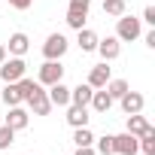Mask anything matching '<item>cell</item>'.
I'll use <instances>...</instances> for the list:
<instances>
[{"instance_id":"9","label":"cell","mask_w":155,"mask_h":155,"mask_svg":"<svg viewBox=\"0 0 155 155\" xmlns=\"http://www.w3.org/2000/svg\"><path fill=\"white\" fill-rule=\"evenodd\" d=\"M94 52H101V58L110 64V61H116L119 58V52H122V46H119V37H107V40H97V49Z\"/></svg>"},{"instance_id":"25","label":"cell","mask_w":155,"mask_h":155,"mask_svg":"<svg viewBox=\"0 0 155 155\" xmlns=\"http://www.w3.org/2000/svg\"><path fill=\"white\" fill-rule=\"evenodd\" d=\"M97 152L101 155H113V134H107V137L97 140Z\"/></svg>"},{"instance_id":"17","label":"cell","mask_w":155,"mask_h":155,"mask_svg":"<svg viewBox=\"0 0 155 155\" xmlns=\"http://www.w3.org/2000/svg\"><path fill=\"white\" fill-rule=\"evenodd\" d=\"M97 40H101V37H97L91 28L76 31V43H79V49H82V52H94V49H97Z\"/></svg>"},{"instance_id":"7","label":"cell","mask_w":155,"mask_h":155,"mask_svg":"<svg viewBox=\"0 0 155 155\" xmlns=\"http://www.w3.org/2000/svg\"><path fill=\"white\" fill-rule=\"evenodd\" d=\"M119 104H122V113L125 116H131V113H143V107H146V97L140 94V91H125L122 97H119Z\"/></svg>"},{"instance_id":"28","label":"cell","mask_w":155,"mask_h":155,"mask_svg":"<svg viewBox=\"0 0 155 155\" xmlns=\"http://www.w3.org/2000/svg\"><path fill=\"white\" fill-rule=\"evenodd\" d=\"M76 155H97L91 146H76Z\"/></svg>"},{"instance_id":"23","label":"cell","mask_w":155,"mask_h":155,"mask_svg":"<svg viewBox=\"0 0 155 155\" xmlns=\"http://www.w3.org/2000/svg\"><path fill=\"white\" fill-rule=\"evenodd\" d=\"M15 85H18V94H21V101H28V97L34 94V88H37L40 82H37V79H28V76H21V79H18Z\"/></svg>"},{"instance_id":"5","label":"cell","mask_w":155,"mask_h":155,"mask_svg":"<svg viewBox=\"0 0 155 155\" xmlns=\"http://www.w3.org/2000/svg\"><path fill=\"white\" fill-rule=\"evenodd\" d=\"M64 79V67H61V61H46L43 67H40V73H37V82L40 85H55V82H61Z\"/></svg>"},{"instance_id":"18","label":"cell","mask_w":155,"mask_h":155,"mask_svg":"<svg viewBox=\"0 0 155 155\" xmlns=\"http://www.w3.org/2000/svg\"><path fill=\"white\" fill-rule=\"evenodd\" d=\"M149 128H152V125H149V122H146V119H143L140 113H131V116H128V134L140 137V134H146Z\"/></svg>"},{"instance_id":"30","label":"cell","mask_w":155,"mask_h":155,"mask_svg":"<svg viewBox=\"0 0 155 155\" xmlns=\"http://www.w3.org/2000/svg\"><path fill=\"white\" fill-rule=\"evenodd\" d=\"M6 61V46H0V64Z\"/></svg>"},{"instance_id":"29","label":"cell","mask_w":155,"mask_h":155,"mask_svg":"<svg viewBox=\"0 0 155 155\" xmlns=\"http://www.w3.org/2000/svg\"><path fill=\"white\" fill-rule=\"evenodd\" d=\"M146 46H149V49H155V31H149V34H146Z\"/></svg>"},{"instance_id":"6","label":"cell","mask_w":155,"mask_h":155,"mask_svg":"<svg viewBox=\"0 0 155 155\" xmlns=\"http://www.w3.org/2000/svg\"><path fill=\"white\" fill-rule=\"evenodd\" d=\"M28 107H31V113H34V116H49L52 101H49V94H46V88H43V85H37V88H34V94L28 97Z\"/></svg>"},{"instance_id":"16","label":"cell","mask_w":155,"mask_h":155,"mask_svg":"<svg viewBox=\"0 0 155 155\" xmlns=\"http://www.w3.org/2000/svg\"><path fill=\"white\" fill-rule=\"evenodd\" d=\"M113 104H116V101L107 94V88H94V94H91V104H88V107H91L94 113H110V107H113Z\"/></svg>"},{"instance_id":"20","label":"cell","mask_w":155,"mask_h":155,"mask_svg":"<svg viewBox=\"0 0 155 155\" xmlns=\"http://www.w3.org/2000/svg\"><path fill=\"white\" fill-rule=\"evenodd\" d=\"M104 88H107V94H110L113 101H119V97H122V94L128 91V82H125V79H110V82H107Z\"/></svg>"},{"instance_id":"15","label":"cell","mask_w":155,"mask_h":155,"mask_svg":"<svg viewBox=\"0 0 155 155\" xmlns=\"http://www.w3.org/2000/svg\"><path fill=\"white\" fill-rule=\"evenodd\" d=\"M67 122L70 128H85L88 125V107H76V104H67Z\"/></svg>"},{"instance_id":"13","label":"cell","mask_w":155,"mask_h":155,"mask_svg":"<svg viewBox=\"0 0 155 155\" xmlns=\"http://www.w3.org/2000/svg\"><path fill=\"white\" fill-rule=\"evenodd\" d=\"M91 94H94V88H91L88 82H79L76 88H70V104H76V107H88V104H91Z\"/></svg>"},{"instance_id":"24","label":"cell","mask_w":155,"mask_h":155,"mask_svg":"<svg viewBox=\"0 0 155 155\" xmlns=\"http://www.w3.org/2000/svg\"><path fill=\"white\" fill-rule=\"evenodd\" d=\"M12 143H15V131H12L9 125H0V152L9 149Z\"/></svg>"},{"instance_id":"27","label":"cell","mask_w":155,"mask_h":155,"mask_svg":"<svg viewBox=\"0 0 155 155\" xmlns=\"http://www.w3.org/2000/svg\"><path fill=\"white\" fill-rule=\"evenodd\" d=\"M31 3H34V0H9V6H12V9H21V12L31 9Z\"/></svg>"},{"instance_id":"26","label":"cell","mask_w":155,"mask_h":155,"mask_svg":"<svg viewBox=\"0 0 155 155\" xmlns=\"http://www.w3.org/2000/svg\"><path fill=\"white\" fill-rule=\"evenodd\" d=\"M140 21H146V25H152V28H155V6H146V9H143V18H140Z\"/></svg>"},{"instance_id":"10","label":"cell","mask_w":155,"mask_h":155,"mask_svg":"<svg viewBox=\"0 0 155 155\" xmlns=\"http://www.w3.org/2000/svg\"><path fill=\"white\" fill-rule=\"evenodd\" d=\"M31 49V40H28V34H21V31H15L12 37H9V46H6V55H15V58H25V52Z\"/></svg>"},{"instance_id":"19","label":"cell","mask_w":155,"mask_h":155,"mask_svg":"<svg viewBox=\"0 0 155 155\" xmlns=\"http://www.w3.org/2000/svg\"><path fill=\"white\" fill-rule=\"evenodd\" d=\"M104 12L113 15V18H119V15L128 12V3H125V0H104Z\"/></svg>"},{"instance_id":"22","label":"cell","mask_w":155,"mask_h":155,"mask_svg":"<svg viewBox=\"0 0 155 155\" xmlns=\"http://www.w3.org/2000/svg\"><path fill=\"white\" fill-rule=\"evenodd\" d=\"M73 143L76 146H91L94 143V134L88 131V125L85 128H73Z\"/></svg>"},{"instance_id":"14","label":"cell","mask_w":155,"mask_h":155,"mask_svg":"<svg viewBox=\"0 0 155 155\" xmlns=\"http://www.w3.org/2000/svg\"><path fill=\"white\" fill-rule=\"evenodd\" d=\"M49 101H52V107H67L70 104V88L64 85V82H55V85H49Z\"/></svg>"},{"instance_id":"2","label":"cell","mask_w":155,"mask_h":155,"mask_svg":"<svg viewBox=\"0 0 155 155\" xmlns=\"http://www.w3.org/2000/svg\"><path fill=\"white\" fill-rule=\"evenodd\" d=\"M88 12H91V0H70V6H67V18H64V21H67L73 31H82Z\"/></svg>"},{"instance_id":"12","label":"cell","mask_w":155,"mask_h":155,"mask_svg":"<svg viewBox=\"0 0 155 155\" xmlns=\"http://www.w3.org/2000/svg\"><path fill=\"white\" fill-rule=\"evenodd\" d=\"M110 79H113V70L107 67V61L97 64V67H91V73H88V85H91V88H104Z\"/></svg>"},{"instance_id":"8","label":"cell","mask_w":155,"mask_h":155,"mask_svg":"<svg viewBox=\"0 0 155 155\" xmlns=\"http://www.w3.org/2000/svg\"><path fill=\"white\" fill-rule=\"evenodd\" d=\"M113 155H137V137L134 134H116L113 137Z\"/></svg>"},{"instance_id":"11","label":"cell","mask_w":155,"mask_h":155,"mask_svg":"<svg viewBox=\"0 0 155 155\" xmlns=\"http://www.w3.org/2000/svg\"><path fill=\"white\" fill-rule=\"evenodd\" d=\"M28 119H31V113L21 110V104H18V107H9V113H6V125H9L12 131H25V128H28Z\"/></svg>"},{"instance_id":"21","label":"cell","mask_w":155,"mask_h":155,"mask_svg":"<svg viewBox=\"0 0 155 155\" xmlns=\"http://www.w3.org/2000/svg\"><path fill=\"white\" fill-rule=\"evenodd\" d=\"M3 104H6V107H18V104H21V94H18V85H15V82H6V88H3Z\"/></svg>"},{"instance_id":"3","label":"cell","mask_w":155,"mask_h":155,"mask_svg":"<svg viewBox=\"0 0 155 155\" xmlns=\"http://www.w3.org/2000/svg\"><path fill=\"white\" fill-rule=\"evenodd\" d=\"M67 49H70V43H67L64 34H49L46 43H43V58L46 61H61L67 55Z\"/></svg>"},{"instance_id":"1","label":"cell","mask_w":155,"mask_h":155,"mask_svg":"<svg viewBox=\"0 0 155 155\" xmlns=\"http://www.w3.org/2000/svg\"><path fill=\"white\" fill-rule=\"evenodd\" d=\"M140 34H143L140 18H134V15H119L116 18V37H119V43H134V40H140Z\"/></svg>"},{"instance_id":"31","label":"cell","mask_w":155,"mask_h":155,"mask_svg":"<svg viewBox=\"0 0 155 155\" xmlns=\"http://www.w3.org/2000/svg\"><path fill=\"white\" fill-rule=\"evenodd\" d=\"M137 155H140V152H137Z\"/></svg>"},{"instance_id":"4","label":"cell","mask_w":155,"mask_h":155,"mask_svg":"<svg viewBox=\"0 0 155 155\" xmlns=\"http://www.w3.org/2000/svg\"><path fill=\"white\" fill-rule=\"evenodd\" d=\"M25 67H28L25 58H15V55L9 58L6 55V61L0 64V79H3V82H18L21 76H25Z\"/></svg>"}]
</instances>
